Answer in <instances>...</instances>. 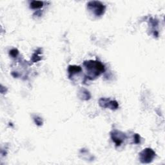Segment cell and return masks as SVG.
Returning a JSON list of instances; mask_svg holds the SVG:
<instances>
[{"label":"cell","mask_w":165,"mask_h":165,"mask_svg":"<svg viewBox=\"0 0 165 165\" xmlns=\"http://www.w3.org/2000/svg\"><path fill=\"white\" fill-rule=\"evenodd\" d=\"M86 72L87 78L88 79L92 80L98 78L101 74L105 72V66L99 61L89 60L86 61L83 63Z\"/></svg>","instance_id":"cell-1"},{"label":"cell","mask_w":165,"mask_h":165,"mask_svg":"<svg viewBox=\"0 0 165 165\" xmlns=\"http://www.w3.org/2000/svg\"><path fill=\"white\" fill-rule=\"evenodd\" d=\"M88 9L93 11L96 16H101L104 14L105 12V6L100 2L93 1L88 2L87 4Z\"/></svg>","instance_id":"cell-2"},{"label":"cell","mask_w":165,"mask_h":165,"mask_svg":"<svg viewBox=\"0 0 165 165\" xmlns=\"http://www.w3.org/2000/svg\"><path fill=\"white\" fill-rule=\"evenodd\" d=\"M139 160L143 164H148L154 160L156 154L155 152L150 148L144 149L139 153Z\"/></svg>","instance_id":"cell-3"},{"label":"cell","mask_w":165,"mask_h":165,"mask_svg":"<svg viewBox=\"0 0 165 165\" xmlns=\"http://www.w3.org/2000/svg\"><path fill=\"white\" fill-rule=\"evenodd\" d=\"M111 139L113 142L115 143L116 147H118L124 143L126 139V136L121 132L113 130L111 132Z\"/></svg>","instance_id":"cell-4"},{"label":"cell","mask_w":165,"mask_h":165,"mask_svg":"<svg viewBox=\"0 0 165 165\" xmlns=\"http://www.w3.org/2000/svg\"><path fill=\"white\" fill-rule=\"evenodd\" d=\"M99 104L102 108H109L111 110H117L119 108V104L116 101L110 100L109 98H101Z\"/></svg>","instance_id":"cell-5"},{"label":"cell","mask_w":165,"mask_h":165,"mask_svg":"<svg viewBox=\"0 0 165 165\" xmlns=\"http://www.w3.org/2000/svg\"><path fill=\"white\" fill-rule=\"evenodd\" d=\"M82 71V68L79 66L77 65H70L68 68V72L69 74V78H71L74 74H78Z\"/></svg>","instance_id":"cell-6"},{"label":"cell","mask_w":165,"mask_h":165,"mask_svg":"<svg viewBox=\"0 0 165 165\" xmlns=\"http://www.w3.org/2000/svg\"><path fill=\"white\" fill-rule=\"evenodd\" d=\"M43 7V2L39 1H33L30 4V7L32 9H38Z\"/></svg>","instance_id":"cell-7"},{"label":"cell","mask_w":165,"mask_h":165,"mask_svg":"<svg viewBox=\"0 0 165 165\" xmlns=\"http://www.w3.org/2000/svg\"><path fill=\"white\" fill-rule=\"evenodd\" d=\"M41 48H38L36 51V52L33 55V56H32V61L33 63H36L41 60V58L39 56V54L41 53Z\"/></svg>","instance_id":"cell-8"},{"label":"cell","mask_w":165,"mask_h":165,"mask_svg":"<svg viewBox=\"0 0 165 165\" xmlns=\"http://www.w3.org/2000/svg\"><path fill=\"white\" fill-rule=\"evenodd\" d=\"M9 54L10 56H12V58H16V57L18 56L19 54V51L16 48H14L11 50H10Z\"/></svg>","instance_id":"cell-9"},{"label":"cell","mask_w":165,"mask_h":165,"mask_svg":"<svg viewBox=\"0 0 165 165\" xmlns=\"http://www.w3.org/2000/svg\"><path fill=\"white\" fill-rule=\"evenodd\" d=\"M34 120L35 123L37 125L41 126L43 125V121H42V119L41 117H38V116H35V117H34Z\"/></svg>","instance_id":"cell-10"},{"label":"cell","mask_w":165,"mask_h":165,"mask_svg":"<svg viewBox=\"0 0 165 165\" xmlns=\"http://www.w3.org/2000/svg\"><path fill=\"white\" fill-rule=\"evenodd\" d=\"M141 143V137L139 134H136L134 136V143L139 144Z\"/></svg>","instance_id":"cell-11"}]
</instances>
